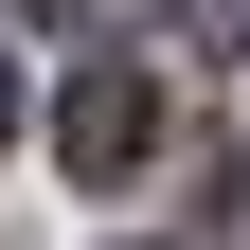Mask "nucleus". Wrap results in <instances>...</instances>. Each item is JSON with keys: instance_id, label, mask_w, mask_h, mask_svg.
I'll list each match as a JSON object with an SVG mask.
<instances>
[{"instance_id": "f257e3e1", "label": "nucleus", "mask_w": 250, "mask_h": 250, "mask_svg": "<svg viewBox=\"0 0 250 250\" xmlns=\"http://www.w3.org/2000/svg\"><path fill=\"white\" fill-rule=\"evenodd\" d=\"M143 143H161V89H143V72H72V107H54V161H72V179H125Z\"/></svg>"}, {"instance_id": "f03ea898", "label": "nucleus", "mask_w": 250, "mask_h": 250, "mask_svg": "<svg viewBox=\"0 0 250 250\" xmlns=\"http://www.w3.org/2000/svg\"><path fill=\"white\" fill-rule=\"evenodd\" d=\"M179 36L197 54H250V0H179Z\"/></svg>"}, {"instance_id": "7ed1b4c3", "label": "nucleus", "mask_w": 250, "mask_h": 250, "mask_svg": "<svg viewBox=\"0 0 250 250\" xmlns=\"http://www.w3.org/2000/svg\"><path fill=\"white\" fill-rule=\"evenodd\" d=\"M214 250H250V161H232V179H214Z\"/></svg>"}, {"instance_id": "20e7f679", "label": "nucleus", "mask_w": 250, "mask_h": 250, "mask_svg": "<svg viewBox=\"0 0 250 250\" xmlns=\"http://www.w3.org/2000/svg\"><path fill=\"white\" fill-rule=\"evenodd\" d=\"M0 143H18V72H0Z\"/></svg>"}]
</instances>
